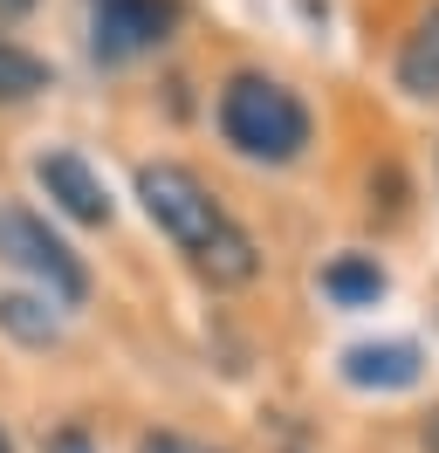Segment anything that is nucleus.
<instances>
[{"mask_svg": "<svg viewBox=\"0 0 439 453\" xmlns=\"http://www.w3.org/2000/svg\"><path fill=\"white\" fill-rule=\"evenodd\" d=\"M137 199H144L151 226H158L165 241H172V248H179V255H186L213 288H241V282L261 275V248H254V234L220 206L213 186H206L192 165H179V158H151V165H137Z\"/></svg>", "mask_w": 439, "mask_h": 453, "instance_id": "obj_1", "label": "nucleus"}, {"mask_svg": "<svg viewBox=\"0 0 439 453\" xmlns=\"http://www.w3.org/2000/svg\"><path fill=\"white\" fill-rule=\"evenodd\" d=\"M220 138L234 144L247 165H296L309 151V138H316V117L281 76L234 69L227 89H220Z\"/></svg>", "mask_w": 439, "mask_h": 453, "instance_id": "obj_2", "label": "nucleus"}, {"mask_svg": "<svg viewBox=\"0 0 439 453\" xmlns=\"http://www.w3.org/2000/svg\"><path fill=\"white\" fill-rule=\"evenodd\" d=\"M0 261L21 268L42 296L69 303V310L89 296V268H82V255L42 220V213H27V206H14V199H0Z\"/></svg>", "mask_w": 439, "mask_h": 453, "instance_id": "obj_3", "label": "nucleus"}, {"mask_svg": "<svg viewBox=\"0 0 439 453\" xmlns=\"http://www.w3.org/2000/svg\"><path fill=\"white\" fill-rule=\"evenodd\" d=\"M179 21V0H89V49L96 62L151 56Z\"/></svg>", "mask_w": 439, "mask_h": 453, "instance_id": "obj_4", "label": "nucleus"}, {"mask_svg": "<svg viewBox=\"0 0 439 453\" xmlns=\"http://www.w3.org/2000/svg\"><path fill=\"white\" fill-rule=\"evenodd\" d=\"M35 186H42L69 220L110 226V186L96 179L89 158H76V151H42V158H35Z\"/></svg>", "mask_w": 439, "mask_h": 453, "instance_id": "obj_5", "label": "nucleus"}, {"mask_svg": "<svg viewBox=\"0 0 439 453\" xmlns=\"http://www.w3.org/2000/svg\"><path fill=\"white\" fill-rule=\"evenodd\" d=\"M419 371H426V357H419V343H405V337L357 343L350 357H343V378H350L357 392H405V385H419Z\"/></svg>", "mask_w": 439, "mask_h": 453, "instance_id": "obj_6", "label": "nucleus"}, {"mask_svg": "<svg viewBox=\"0 0 439 453\" xmlns=\"http://www.w3.org/2000/svg\"><path fill=\"white\" fill-rule=\"evenodd\" d=\"M398 89L419 96V104H433V96H439V0L419 14V28H412L405 49H398Z\"/></svg>", "mask_w": 439, "mask_h": 453, "instance_id": "obj_7", "label": "nucleus"}, {"mask_svg": "<svg viewBox=\"0 0 439 453\" xmlns=\"http://www.w3.org/2000/svg\"><path fill=\"white\" fill-rule=\"evenodd\" d=\"M323 296H329V303H343V310H371V303L384 296V268L371 255L329 261V268H323Z\"/></svg>", "mask_w": 439, "mask_h": 453, "instance_id": "obj_8", "label": "nucleus"}, {"mask_svg": "<svg viewBox=\"0 0 439 453\" xmlns=\"http://www.w3.org/2000/svg\"><path fill=\"white\" fill-rule=\"evenodd\" d=\"M42 89H49V62L27 56L21 42L0 35V104H27V96H42Z\"/></svg>", "mask_w": 439, "mask_h": 453, "instance_id": "obj_9", "label": "nucleus"}, {"mask_svg": "<svg viewBox=\"0 0 439 453\" xmlns=\"http://www.w3.org/2000/svg\"><path fill=\"white\" fill-rule=\"evenodd\" d=\"M0 330H14L21 343H55V316L35 303V296H0Z\"/></svg>", "mask_w": 439, "mask_h": 453, "instance_id": "obj_10", "label": "nucleus"}, {"mask_svg": "<svg viewBox=\"0 0 439 453\" xmlns=\"http://www.w3.org/2000/svg\"><path fill=\"white\" fill-rule=\"evenodd\" d=\"M42 453H96V447H89V433H82V426H62V433L42 440Z\"/></svg>", "mask_w": 439, "mask_h": 453, "instance_id": "obj_11", "label": "nucleus"}, {"mask_svg": "<svg viewBox=\"0 0 439 453\" xmlns=\"http://www.w3.org/2000/svg\"><path fill=\"white\" fill-rule=\"evenodd\" d=\"M137 453H206V447H192L186 433H151V440H144Z\"/></svg>", "mask_w": 439, "mask_h": 453, "instance_id": "obj_12", "label": "nucleus"}, {"mask_svg": "<svg viewBox=\"0 0 439 453\" xmlns=\"http://www.w3.org/2000/svg\"><path fill=\"white\" fill-rule=\"evenodd\" d=\"M27 7H35V0H0V21H21Z\"/></svg>", "mask_w": 439, "mask_h": 453, "instance_id": "obj_13", "label": "nucleus"}, {"mask_svg": "<svg viewBox=\"0 0 439 453\" xmlns=\"http://www.w3.org/2000/svg\"><path fill=\"white\" fill-rule=\"evenodd\" d=\"M426 453H439V412L426 419Z\"/></svg>", "mask_w": 439, "mask_h": 453, "instance_id": "obj_14", "label": "nucleus"}, {"mask_svg": "<svg viewBox=\"0 0 439 453\" xmlns=\"http://www.w3.org/2000/svg\"><path fill=\"white\" fill-rule=\"evenodd\" d=\"M0 453H14V440H7V433H0Z\"/></svg>", "mask_w": 439, "mask_h": 453, "instance_id": "obj_15", "label": "nucleus"}]
</instances>
